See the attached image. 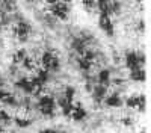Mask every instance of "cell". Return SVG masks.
I'll return each mask as SVG.
<instances>
[{"label":"cell","mask_w":151,"mask_h":133,"mask_svg":"<svg viewBox=\"0 0 151 133\" xmlns=\"http://www.w3.org/2000/svg\"><path fill=\"white\" fill-rule=\"evenodd\" d=\"M47 9L52 15H55L59 20H68V15L71 12V5L68 2H47Z\"/></svg>","instance_id":"1"},{"label":"cell","mask_w":151,"mask_h":133,"mask_svg":"<svg viewBox=\"0 0 151 133\" xmlns=\"http://www.w3.org/2000/svg\"><path fill=\"white\" fill-rule=\"evenodd\" d=\"M38 109L45 116H53L56 111V100L52 95H40L38 97Z\"/></svg>","instance_id":"2"},{"label":"cell","mask_w":151,"mask_h":133,"mask_svg":"<svg viewBox=\"0 0 151 133\" xmlns=\"http://www.w3.org/2000/svg\"><path fill=\"white\" fill-rule=\"evenodd\" d=\"M41 62L44 65V70H47L48 73L50 71H58L59 67H60V62H59V58L55 55L53 50H47L42 53V58H41Z\"/></svg>","instance_id":"3"},{"label":"cell","mask_w":151,"mask_h":133,"mask_svg":"<svg viewBox=\"0 0 151 133\" xmlns=\"http://www.w3.org/2000/svg\"><path fill=\"white\" fill-rule=\"evenodd\" d=\"M30 24L27 21H18L17 24H14L12 26V33H14L15 36H18V40L21 42L27 41L29 40V33H30Z\"/></svg>","instance_id":"4"},{"label":"cell","mask_w":151,"mask_h":133,"mask_svg":"<svg viewBox=\"0 0 151 133\" xmlns=\"http://www.w3.org/2000/svg\"><path fill=\"white\" fill-rule=\"evenodd\" d=\"M98 26H100V29H101V30L109 36V38H112V36L115 35L113 23H112V20H110L109 15H106V14H100V15H98Z\"/></svg>","instance_id":"5"},{"label":"cell","mask_w":151,"mask_h":133,"mask_svg":"<svg viewBox=\"0 0 151 133\" xmlns=\"http://www.w3.org/2000/svg\"><path fill=\"white\" fill-rule=\"evenodd\" d=\"M124 60H125V67H127L130 71L137 70V68H142L139 65V60H137V53L136 52H127V53H125Z\"/></svg>","instance_id":"6"},{"label":"cell","mask_w":151,"mask_h":133,"mask_svg":"<svg viewBox=\"0 0 151 133\" xmlns=\"http://www.w3.org/2000/svg\"><path fill=\"white\" fill-rule=\"evenodd\" d=\"M92 98L95 103H101L104 98H106V95H107V88L106 86H101V85H95V86L92 88Z\"/></svg>","instance_id":"7"},{"label":"cell","mask_w":151,"mask_h":133,"mask_svg":"<svg viewBox=\"0 0 151 133\" xmlns=\"http://www.w3.org/2000/svg\"><path fill=\"white\" fill-rule=\"evenodd\" d=\"M14 86H17V88L23 89L26 94H33V92H35L33 85L30 83V79H27V77H21L20 80H17V82L14 83Z\"/></svg>","instance_id":"8"},{"label":"cell","mask_w":151,"mask_h":133,"mask_svg":"<svg viewBox=\"0 0 151 133\" xmlns=\"http://www.w3.org/2000/svg\"><path fill=\"white\" fill-rule=\"evenodd\" d=\"M106 103V106L109 107H121L122 106V98L118 92H113L110 95H106V98L103 100Z\"/></svg>","instance_id":"9"},{"label":"cell","mask_w":151,"mask_h":133,"mask_svg":"<svg viewBox=\"0 0 151 133\" xmlns=\"http://www.w3.org/2000/svg\"><path fill=\"white\" fill-rule=\"evenodd\" d=\"M71 48L76 53L83 55L85 50H86V41L83 38H80V36H74V38L71 40Z\"/></svg>","instance_id":"10"},{"label":"cell","mask_w":151,"mask_h":133,"mask_svg":"<svg viewBox=\"0 0 151 133\" xmlns=\"http://www.w3.org/2000/svg\"><path fill=\"white\" fill-rule=\"evenodd\" d=\"M97 85H101V86H109L110 85V71L107 70V68H104V70H100L98 71V74H97Z\"/></svg>","instance_id":"11"},{"label":"cell","mask_w":151,"mask_h":133,"mask_svg":"<svg viewBox=\"0 0 151 133\" xmlns=\"http://www.w3.org/2000/svg\"><path fill=\"white\" fill-rule=\"evenodd\" d=\"M70 116L73 118V121H83L86 118V111L82 107L80 103H77V104H74V109H73Z\"/></svg>","instance_id":"12"},{"label":"cell","mask_w":151,"mask_h":133,"mask_svg":"<svg viewBox=\"0 0 151 133\" xmlns=\"http://www.w3.org/2000/svg\"><path fill=\"white\" fill-rule=\"evenodd\" d=\"M0 101L8 104V106H17V98H15V95H12L11 92L8 91H0Z\"/></svg>","instance_id":"13"},{"label":"cell","mask_w":151,"mask_h":133,"mask_svg":"<svg viewBox=\"0 0 151 133\" xmlns=\"http://www.w3.org/2000/svg\"><path fill=\"white\" fill-rule=\"evenodd\" d=\"M130 79L134 80V82H145V79H147L145 70L144 68H137V70L130 71Z\"/></svg>","instance_id":"14"},{"label":"cell","mask_w":151,"mask_h":133,"mask_svg":"<svg viewBox=\"0 0 151 133\" xmlns=\"http://www.w3.org/2000/svg\"><path fill=\"white\" fill-rule=\"evenodd\" d=\"M27 56V52L26 48H20V50H17L14 55H12V64L17 65V64H21V60Z\"/></svg>","instance_id":"15"},{"label":"cell","mask_w":151,"mask_h":133,"mask_svg":"<svg viewBox=\"0 0 151 133\" xmlns=\"http://www.w3.org/2000/svg\"><path fill=\"white\" fill-rule=\"evenodd\" d=\"M137 104H139V95H130L125 98V106L130 109H137Z\"/></svg>","instance_id":"16"},{"label":"cell","mask_w":151,"mask_h":133,"mask_svg":"<svg viewBox=\"0 0 151 133\" xmlns=\"http://www.w3.org/2000/svg\"><path fill=\"white\" fill-rule=\"evenodd\" d=\"M14 123H15V126H18V127H21V129H26V127L32 126V119H29V118H20V116H15V118H14Z\"/></svg>","instance_id":"17"},{"label":"cell","mask_w":151,"mask_h":133,"mask_svg":"<svg viewBox=\"0 0 151 133\" xmlns=\"http://www.w3.org/2000/svg\"><path fill=\"white\" fill-rule=\"evenodd\" d=\"M36 77H38V80H40L42 85H45V83L48 82V79H50L48 71H47V70H44V68H40V70L36 71Z\"/></svg>","instance_id":"18"},{"label":"cell","mask_w":151,"mask_h":133,"mask_svg":"<svg viewBox=\"0 0 151 133\" xmlns=\"http://www.w3.org/2000/svg\"><path fill=\"white\" fill-rule=\"evenodd\" d=\"M121 11V3L119 2H109V15H118Z\"/></svg>","instance_id":"19"},{"label":"cell","mask_w":151,"mask_h":133,"mask_svg":"<svg viewBox=\"0 0 151 133\" xmlns=\"http://www.w3.org/2000/svg\"><path fill=\"white\" fill-rule=\"evenodd\" d=\"M77 64H79V68H80L83 73H88V71L91 70V67H92V64L88 62V60L83 59V58H79V59H77Z\"/></svg>","instance_id":"20"},{"label":"cell","mask_w":151,"mask_h":133,"mask_svg":"<svg viewBox=\"0 0 151 133\" xmlns=\"http://www.w3.org/2000/svg\"><path fill=\"white\" fill-rule=\"evenodd\" d=\"M74 95H76V89H74V86H67V88H65V92H64L65 100H67L68 103H73Z\"/></svg>","instance_id":"21"},{"label":"cell","mask_w":151,"mask_h":133,"mask_svg":"<svg viewBox=\"0 0 151 133\" xmlns=\"http://www.w3.org/2000/svg\"><path fill=\"white\" fill-rule=\"evenodd\" d=\"M11 121H12L11 115L3 109H0V124H11Z\"/></svg>","instance_id":"22"},{"label":"cell","mask_w":151,"mask_h":133,"mask_svg":"<svg viewBox=\"0 0 151 133\" xmlns=\"http://www.w3.org/2000/svg\"><path fill=\"white\" fill-rule=\"evenodd\" d=\"M21 65L26 68L27 71H32L33 68H35V65H33V59L32 58H29V56H26L23 60H21Z\"/></svg>","instance_id":"23"},{"label":"cell","mask_w":151,"mask_h":133,"mask_svg":"<svg viewBox=\"0 0 151 133\" xmlns=\"http://www.w3.org/2000/svg\"><path fill=\"white\" fill-rule=\"evenodd\" d=\"M95 56H97V55H95V52H94V50H91V48H86L82 58H83V59H86L88 62H91V64H92V62H94V59H95Z\"/></svg>","instance_id":"24"},{"label":"cell","mask_w":151,"mask_h":133,"mask_svg":"<svg viewBox=\"0 0 151 133\" xmlns=\"http://www.w3.org/2000/svg\"><path fill=\"white\" fill-rule=\"evenodd\" d=\"M145 103H147V97L145 94L139 95V104H137V111L139 112H145Z\"/></svg>","instance_id":"25"},{"label":"cell","mask_w":151,"mask_h":133,"mask_svg":"<svg viewBox=\"0 0 151 133\" xmlns=\"http://www.w3.org/2000/svg\"><path fill=\"white\" fill-rule=\"evenodd\" d=\"M82 5H83V8H85L86 11H91V9L95 8V0H83Z\"/></svg>","instance_id":"26"},{"label":"cell","mask_w":151,"mask_h":133,"mask_svg":"<svg viewBox=\"0 0 151 133\" xmlns=\"http://www.w3.org/2000/svg\"><path fill=\"white\" fill-rule=\"evenodd\" d=\"M56 104L60 107V109H64L65 106H68V104H73V103H68L67 100H65V97L64 95H62V97H59V98H58V101H56Z\"/></svg>","instance_id":"27"},{"label":"cell","mask_w":151,"mask_h":133,"mask_svg":"<svg viewBox=\"0 0 151 133\" xmlns=\"http://www.w3.org/2000/svg\"><path fill=\"white\" fill-rule=\"evenodd\" d=\"M73 109H74V104H68V106H65L64 109H62V115H64V116H70L71 112H73Z\"/></svg>","instance_id":"28"},{"label":"cell","mask_w":151,"mask_h":133,"mask_svg":"<svg viewBox=\"0 0 151 133\" xmlns=\"http://www.w3.org/2000/svg\"><path fill=\"white\" fill-rule=\"evenodd\" d=\"M121 123H122V126H125V127H132V126H133V119L129 118V116H124V118H121Z\"/></svg>","instance_id":"29"},{"label":"cell","mask_w":151,"mask_h":133,"mask_svg":"<svg viewBox=\"0 0 151 133\" xmlns=\"http://www.w3.org/2000/svg\"><path fill=\"white\" fill-rule=\"evenodd\" d=\"M83 88H85V91H86V92H89V94H91V92H92V88H94V86H92V83H91V82H86Z\"/></svg>","instance_id":"30"},{"label":"cell","mask_w":151,"mask_h":133,"mask_svg":"<svg viewBox=\"0 0 151 133\" xmlns=\"http://www.w3.org/2000/svg\"><path fill=\"white\" fill-rule=\"evenodd\" d=\"M36 133H58L55 129H44V130H41V132H36Z\"/></svg>","instance_id":"31"},{"label":"cell","mask_w":151,"mask_h":133,"mask_svg":"<svg viewBox=\"0 0 151 133\" xmlns=\"http://www.w3.org/2000/svg\"><path fill=\"white\" fill-rule=\"evenodd\" d=\"M3 132H5V127H3L2 124H0V133H3Z\"/></svg>","instance_id":"32"},{"label":"cell","mask_w":151,"mask_h":133,"mask_svg":"<svg viewBox=\"0 0 151 133\" xmlns=\"http://www.w3.org/2000/svg\"><path fill=\"white\" fill-rule=\"evenodd\" d=\"M58 133H68V132H58Z\"/></svg>","instance_id":"33"},{"label":"cell","mask_w":151,"mask_h":133,"mask_svg":"<svg viewBox=\"0 0 151 133\" xmlns=\"http://www.w3.org/2000/svg\"><path fill=\"white\" fill-rule=\"evenodd\" d=\"M0 91H2V88H0Z\"/></svg>","instance_id":"34"},{"label":"cell","mask_w":151,"mask_h":133,"mask_svg":"<svg viewBox=\"0 0 151 133\" xmlns=\"http://www.w3.org/2000/svg\"><path fill=\"white\" fill-rule=\"evenodd\" d=\"M20 133H23V132H20Z\"/></svg>","instance_id":"35"}]
</instances>
